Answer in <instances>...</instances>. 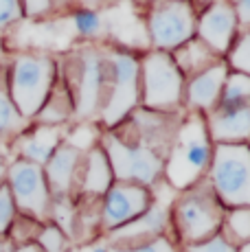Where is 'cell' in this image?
<instances>
[{
	"mask_svg": "<svg viewBox=\"0 0 250 252\" xmlns=\"http://www.w3.org/2000/svg\"><path fill=\"white\" fill-rule=\"evenodd\" d=\"M182 114L185 112L162 114L138 108L121 125L105 129L99 147L110 162L114 182H129L145 189L162 182L165 162Z\"/></svg>",
	"mask_w": 250,
	"mask_h": 252,
	"instance_id": "cell-1",
	"label": "cell"
},
{
	"mask_svg": "<svg viewBox=\"0 0 250 252\" xmlns=\"http://www.w3.org/2000/svg\"><path fill=\"white\" fill-rule=\"evenodd\" d=\"M62 79L73 96V121L97 123L108 99V44L88 42L70 51Z\"/></svg>",
	"mask_w": 250,
	"mask_h": 252,
	"instance_id": "cell-2",
	"label": "cell"
},
{
	"mask_svg": "<svg viewBox=\"0 0 250 252\" xmlns=\"http://www.w3.org/2000/svg\"><path fill=\"white\" fill-rule=\"evenodd\" d=\"M213 149L215 145L209 136L206 116L187 110V114H182L165 162V171H162L165 184L180 193L202 182L213 160Z\"/></svg>",
	"mask_w": 250,
	"mask_h": 252,
	"instance_id": "cell-3",
	"label": "cell"
},
{
	"mask_svg": "<svg viewBox=\"0 0 250 252\" xmlns=\"http://www.w3.org/2000/svg\"><path fill=\"white\" fill-rule=\"evenodd\" d=\"M226 213L228 211L218 200L206 178L195 187L180 191L169 206V224L176 244L187 248L222 232Z\"/></svg>",
	"mask_w": 250,
	"mask_h": 252,
	"instance_id": "cell-4",
	"label": "cell"
},
{
	"mask_svg": "<svg viewBox=\"0 0 250 252\" xmlns=\"http://www.w3.org/2000/svg\"><path fill=\"white\" fill-rule=\"evenodd\" d=\"M141 108V57L108 44V99L99 116L101 127L114 129Z\"/></svg>",
	"mask_w": 250,
	"mask_h": 252,
	"instance_id": "cell-5",
	"label": "cell"
},
{
	"mask_svg": "<svg viewBox=\"0 0 250 252\" xmlns=\"http://www.w3.org/2000/svg\"><path fill=\"white\" fill-rule=\"evenodd\" d=\"M185 77L176 68L171 53L147 51L141 57V108L150 112H182Z\"/></svg>",
	"mask_w": 250,
	"mask_h": 252,
	"instance_id": "cell-6",
	"label": "cell"
},
{
	"mask_svg": "<svg viewBox=\"0 0 250 252\" xmlns=\"http://www.w3.org/2000/svg\"><path fill=\"white\" fill-rule=\"evenodd\" d=\"M57 81V66L49 55L22 53L9 70V94L22 119L37 116Z\"/></svg>",
	"mask_w": 250,
	"mask_h": 252,
	"instance_id": "cell-7",
	"label": "cell"
},
{
	"mask_svg": "<svg viewBox=\"0 0 250 252\" xmlns=\"http://www.w3.org/2000/svg\"><path fill=\"white\" fill-rule=\"evenodd\" d=\"M206 180L226 211L250 208V145H215Z\"/></svg>",
	"mask_w": 250,
	"mask_h": 252,
	"instance_id": "cell-8",
	"label": "cell"
},
{
	"mask_svg": "<svg viewBox=\"0 0 250 252\" xmlns=\"http://www.w3.org/2000/svg\"><path fill=\"white\" fill-rule=\"evenodd\" d=\"M198 13L189 2H154L147 7L145 27L154 51L171 53L195 37Z\"/></svg>",
	"mask_w": 250,
	"mask_h": 252,
	"instance_id": "cell-9",
	"label": "cell"
},
{
	"mask_svg": "<svg viewBox=\"0 0 250 252\" xmlns=\"http://www.w3.org/2000/svg\"><path fill=\"white\" fill-rule=\"evenodd\" d=\"M7 187L13 204L33 220H46L51 215V191L44 178V167L27 160H16L7 171Z\"/></svg>",
	"mask_w": 250,
	"mask_h": 252,
	"instance_id": "cell-10",
	"label": "cell"
},
{
	"mask_svg": "<svg viewBox=\"0 0 250 252\" xmlns=\"http://www.w3.org/2000/svg\"><path fill=\"white\" fill-rule=\"evenodd\" d=\"M152 189L129 182H112V187L101 197V230L108 235V232L138 220L152 206Z\"/></svg>",
	"mask_w": 250,
	"mask_h": 252,
	"instance_id": "cell-11",
	"label": "cell"
},
{
	"mask_svg": "<svg viewBox=\"0 0 250 252\" xmlns=\"http://www.w3.org/2000/svg\"><path fill=\"white\" fill-rule=\"evenodd\" d=\"M237 16H235L233 2H213L206 4L198 13L195 22V37L204 42L218 57H226L235 37H237Z\"/></svg>",
	"mask_w": 250,
	"mask_h": 252,
	"instance_id": "cell-12",
	"label": "cell"
},
{
	"mask_svg": "<svg viewBox=\"0 0 250 252\" xmlns=\"http://www.w3.org/2000/svg\"><path fill=\"white\" fill-rule=\"evenodd\" d=\"M86 154L70 145L62 143L57 152L51 156V160L44 164V178L49 184L51 197H73V193H79L81 178H84Z\"/></svg>",
	"mask_w": 250,
	"mask_h": 252,
	"instance_id": "cell-13",
	"label": "cell"
},
{
	"mask_svg": "<svg viewBox=\"0 0 250 252\" xmlns=\"http://www.w3.org/2000/svg\"><path fill=\"white\" fill-rule=\"evenodd\" d=\"M169 208L160 202H152V206L138 220L108 232V244L110 248H134L141 244H150L162 235H169Z\"/></svg>",
	"mask_w": 250,
	"mask_h": 252,
	"instance_id": "cell-14",
	"label": "cell"
},
{
	"mask_svg": "<svg viewBox=\"0 0 250 252\" xmlns=\"http://www.w3.org/2000/svg\"><path fill=\"white\" fill-rule=\"evenodd\" d=\"M228 66L224 60L213 64L200 75L191 77L185 86V103L189 112H200V114H211L219 103L222 96L224 81L228 77Z\"/></svg>",
	"mask_w": 250,
	"mask_h": 252,
	"instance_id": "cell-15",
	"label": "cell"
},
{
	"mask_svg": "<svg viewBox=\"0 0 250 252\" xmlns=\"http://www.w3.org/2000/svg\"><path fill=\"white\" fill-rule=\"evenodd\" d=\"M206 127L213 145H250V105L215 108L206 114Z\"/></svg>",
	"mask_w": 250,
	"mask_h": 252,
	"instance_id": "cell-16",
	"label": "cell"
},
{
	"mask_svg": "<svg viewBox=\"0 0 250 252\" xmlns=\"http://www.w3.org/2000/svg\"><path fill=\"white\" fill-rule=\"evenodd\" d=\"M66 138L64 127H55V125H40L31 134L22 136L18 140V152H20L22 160L40 164L44 167L51 160V156L57 152Z\"/></svg>",
	"mask_w": 250,
	"mask_h": 252,
	"instance_id": "cell-17",
	"label": "cell"
},
{
	"mask_svg": "<svg viewBox=\"0 0 250 252\" xmlns=\"http://www.w3.org/2000/svg\"><path fill=\"white\" fill-rule=\"evenodd\" d=\"M114 176L110 162L105 158L103 149L94 147L86 154V167H84V178H81L79 195L81 197H103L105 191L112 187Z\"/></svg>",
	"mask_w": 250,
	"mask_h": 252,
	"instance_id": "cell-18",
	"label": "cell"
},
{
	"mask_svg": "<svg viewBox=\"0 0 250 252\" xmlns=\"http://www.w3.org/2000/svg\"><path fill=\"white\" fill-rule=\"evenodd\" d=\"M171 60H174L176 68L180 70V75L191 79V77H195V75H200V72H204L206 68H211L213 64H218L222 57H218L204 42L193 37V40H189L180 48H176V51L171 53Z\"/></svg>",
	"mask_w": 250,
	"mask_h": 252,
	"instance_id": "cell-19",
	"label": "cell"
},
{
	"mask_svg": "<svg viewBox=\"0 0 250 252\" xmlns=\"http://www.w3.org/2000/svg\"><path fill=\"white\" fill-rule=\"evenodd\" d=\"M75 108H73V96L66 88L64 79H57L53 86L49 99L37 112V121L42 125H55V127H64L68 121H73Z\"/></svg>",
	"mask_w": 250,
	"mask_h": 252,
	"instance_id": "cell-20",
	"label": "cell"
},
{
	"mask_svg": "<svg viewBox=\"0 0 250 252\" xmlns=\"http://www.w3.org/2000/svg\"><path fill=\"white\" fill-rule=\"evenodd\" d=\"M242 105H250V77L242 75V72H228L218 108L228 110L242 108Z\"/></svg>",
	"mask_w": 250,
	"mask_h": 252,
	"instance_id": "cell-21",
	"label": "cell"
},
{
	"mask_svg": "<svg viewBox=\"0 0 250 252\" xmlns=\"http://www.w3.org/2000/svg\"><path fill=\"white\" fill-rule=\"evenodd\" d=\"M25 121L18 108L13 105L7 88V79L0 75V134H18L25 129Z\"/></svg>",
	"mask_w": 250,
	"mask_h": 252,
	"instance_id": "cell-22",
	"label": "cell"
},
{
	"mask_svg": "<svg viewBox=\"0 0 250 252\" xmlns=\"http://www.w3.org/2000/svg\"><path fill=\"white\" fill-rule=\"evenodd\" d=\"M101 134H103V129H101L97 123H77L75 127L66 134L64 143L70 145V147H75V149H79V152L88 154L90 149L99 147Z\"/></svg>",
	"mask_w": 250,
	"mask_h": 252,
	"instance_id": "cell-23",
	"label": "cell"
},
{
	"mask_svg": "<svg viewBox=\"0 0 250 252\" xmlns=\"http://www.w3.org/2000/svg\"><path fill=\"white\" fill-rule=\"evenodd\" d=\"M224 62L230 72H242V75L250 77V31L237 33Z\"/></svg>",
	"mask_w": 250,
	"mask_h": 252,
	"instance_id": "cell-24",
	"label": "cell"
},
{
	"mask_svg": "<svg viewBox=\"0 0 250 252\" xmlns=\"http://www.w3.org/2000/svg\"><path fill=\"white\" fill-rule=\"evenodd\" d=\"M226 230H222L235 246L250 241V208H235L226 213L224 220Z\"/></svg>",
	"mask_w": 250,
	"mask_h": 252,
	"instance_id": "cell-25",
	"label": "cell"
},
{
	"mask_svg": "<svg viewBox=\"0 0 250 252\" xmlns=\"http://www.w3.org/2000/svg\"><path fill=\"white\" fill-rule=\"evenodd\" d=\"M73 24L75 31L79 33L86 40H93V37H99L103 33V16L94 9H77L73 13Z\"/></svg>",
	"mask_w": 250,
	"mask_h": 252,
	"instance_id": "cell-26",
	"label": "cell"
},
{
	"mask_svg": "<svg viewBox=\"0 0 250 252\" xmlns=\"http://www.w3.org/2000/svg\"><path fill=\"white\" fill-rule=\"evenodd\" d=\"M35 239H37V248L42 252H66L68 250V237L57 228L55 224L42 226Z\"/></svg>",
	"mask_w": 250,
	"mask_h": 252,
	"instance_id": "cell-27",
	"label": "cell"
},
{
	"mask_svg": "<svg viewBox=\"0 0 250 252\" xmlns=\"http://www.w3.org/2000/svg\"><path fill=\"white\" fill-rule=\"evenodd\" d=\"M185 252H237V246H235L224 232H218V235L209 237V239L200 241V244L187 246Z\"/></svg>",
	"mask_w": 250,
	"mask_h": 252,
	"instance_id": "cell-28",
	"label": "cell"
},
{
	"mask_svg": "<svg viewBox=\"0 0 250 252\" xmlns=\"http://www.w3.org/2000/svg\"><path fill=\"white\" fill-rule=\"evenodd\" d=\"M110 252H180L178 244L171 235H162L150 244H141L134 248H110Z\"/></svg>",
	"mask_w": 250,
	"mask_h": 252,
	"instance_id": "cell-29",
	"label": "cell"
},
{
	"mask_svg": "<svg viewBox=\"0 0 250 252\" xmlns=\"http://www.w3.org/2000/svg\"><path fill=\"white\" fill-rule=\"evenodd\" d=\"M13 217H16V204H13L11 191L7 184H0V235L7 232Z\"/></svg>",
	"mask_w": 250,
	"mask_h": 252,
	"instance_id": "cell-30",
	"label": "cell"
},
{
	"mask_svg": "<svg viewBox=\"0 0 250 252\" xmlns=\"http://www.w3.org/2000/svg\"><path fill=\"white\" fill-rule=\"evenodd\" d=\"M22 16H25V13H22L20 2H16V0H0V29L20 20Z\"/></svg>",
	"mask_w": 250,
	"mask_h": 252,
	"instance_id": "cell-31",
	"label": "cell"
},
{
	"mask_svg": "<svg viewBox=\"0 0 250 252\" xmlns=\"http://www.w3.org/2000/svg\"><path fill=\"white\" fill-rule=\"evenodd\" d=\"M235 16H237V29L239 33L250 31V0H239V2H233Z\"/></svg>",
	"mask_w": 250,
	"mask_h": 252,
	"instance_id": "cell-32",
	"label": "cell"
},
{
	"mask_svg": "<svg viewBox=\"0 0 250 252\" xmlns=\"http://www.w3.org/2000/svg\"><path fill=\"white\" fill-rule=\"evenodd\" d=\"M51 7H53L51 2H27L22 7V13H27V16H40V13L49 11Z\"/></svg>",
	"mask_w": 250,
	"mask_h": 252,
	"instance_id": "cell-33",
	"label": "cell"
},
{
	"mask_svg": "<svg viewBox=\"0 0 250 252\" xmlns=\"http://www.w3.org/2000/svg\"><path fill=\"white\" fill-rule=\"evenodd\" d=\"M16 252H42V250L37 248V244H25V246H20Z\"/></svg>",
	"mask_w": 250,
	"mask_h": 252,
	"instance_id": "cell-34",
	"label": "cell"
},
{
	"mask_svg": "<svg viewBox=\"0 0 250 252\" xmlns=\"http://www.w3.org/2000/svg\"><path fill=\"white\" fill-rule=\"evenodd\" d=\"M0 252H16L11 248V244H9V241H2L0 239Z\"/></svg>",
	"mask_w": 250,
	"mask_h": 252,
	"instance_id": "cell-35",
	"label": "cell"
},
{
	"mask_svg": "<svg viewBox=\"0 0 250 252\" xmlns=\"http://www.w3.org/2000/svg\"><path fill=\"white\" fill-rule=\"evenodd\" d=\"M90 252H110L108 246H103V244H94L93 248H90Z\"/></svg>",
	"mask_w": 250,
	"mask_h": 252,
	"instance_id": "cell-36",
	"label": "cell"
},
{
	"mask_svg": "<svg viewBox=\"0 0 250 252\" xmlns=\"http://www.w3.org/2000/svg\"><path fill=\"white\" fill-rule=\"evenodd\" d=\"M237 252H250V241H246V244L237 246Z\"/></svg>",
	"mask_w": 250,
	"mask_h": 252,
	"instance_id": "cell-37",
	"label": "cell"
},
{
	"mask_svg": "<svg viewBox=\"0 0 250 252\" xmlns=\"http://www.w3.org/2000/svg\"><path fill=\"white\" fill-rule=\"evenodd\" d=\"M2 176H4V160H2V156H0V180H2Z\"/></svg>",
	"mask_w": 250,
	"mask_h": 252,
	"instance_id": "cell-38",
	"label": "cell"
},
{
	"mask_svg": "<svg viewBox=\"0 0 250 252\" xmlns=\"http://www.w3.org/2000/svg\"><path fill=\"white\" fill-rule=\"evenodd\" d=\"M0 57H2V42H0Z\"/></svg>",
	"mask_w": 250,
	"mask_h": 252,
	"instance_id": "cell-39",
	"label": "cell"
}]
</instances>
